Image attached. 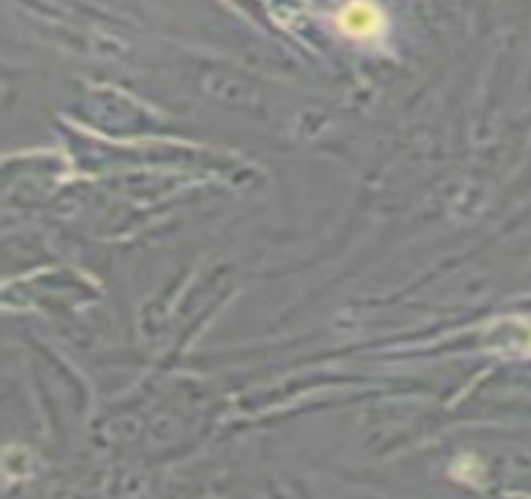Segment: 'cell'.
<instances>
[{"instance_id": "cell-1", "label": "cell", "mask_w": 531, "mask_h": 499, "mask_svg": "<svg viewBox=\"0 0 531 499\" xmlns=\"http://www.w3.org/2000/svg\"><path fill=\"white\" fill-rule=\"evenodd\" d=\"M339 26L351 38H374L384 28V18L369 3H351L339 16Z\"/></svg>"}]
</instances>
